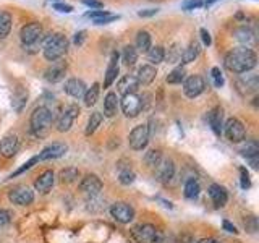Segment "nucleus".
I'll use <instances>...</instances> for the list:
<instances>
[{"mask_svg": "<svg viewBox=\"0 0 259 243\" xmlns=\"http://www.w3.org/2000/svg\"><path fill=\"white\" fill-rule=\"evenodd\" d=\"M198 243H221V241L215 238H204V240H199Z\"/></svg>", "mask_w": 259, "mask_h": 243, "instance_id": "052dcab7", "label": "nucleus"}, {"mask_svg": "<svg viewBox=\"0 0 259 243\" xmlns=\"http://www.w3.org/2000/svg\"><path fill=\"white\" fill-rule=\"evenodd\" d=\"M245 227H246V230L251 232V233H254L257 230V219L254 216H249L246 217V221H245Z\"/></svg>", "mask_w": 259, "mask_h": 243, "instance_id": "de8ad7c7", "label": "nucleus"}, {"mask_svg": "<svg viewBox=\"0 0 259 243\" xmlns=\"http://www.w3.org/2000/svg\"><path fill=\"white\" fill-rule=\"evenodd\" d=\"M121 62H123L126 67H133L138 62V51L135 46H125L123 51H121Z\"/></svg>", "mask_w": 259, "mask_h": 243, "instance_id": "72a5a7b5", "label": "nucleus"}, {"mask_svg": "<svg viewBox=\"0 0 259 243\" xmlns=\"http://www.w3.org/2000/svg\"><path fill=\"white\" fill-rule=\"evenodd\" d=\"M240 175H241V188H249V185H251V180H249V174H248V170L245 167H241L240 169Z\"/></svg>", "mask_w": 259, "mask_h": 243, "instance_id": "3c124183", "label": "nucleus"}, {"mask_svg": "<svg viewBox=\"0 0 259 243\" xmlns=\"http://www.w3.org/2000/svg\"><path fill=\"white\" fill-rule=\"evenodd\" d=\"M138 88H140V85H138V79H136V76H133V75H125V76H121V79L117 83V91H118L121 96L130 94V93H135Z\"/></svg>", "mask_w": 259, "mask_h": 243, "instance_id": "b1692460", "label": "nucleus"}, {"mask_svg": "<svg viewBox=\"0 0 259 243\" xmlns=\"http://www.w3.org/2000/svg\"><path fill=\"white\" fill-rule=\"evenodd\" d=\"M207 120H209V125L210 128H212V132L217 135V136H221L222 133V109L221 107H214V109H210L209 113H207Z\"/></svg>", "mask_w": 259, "mask_h": 243, "instance_id": "393cba45", "label": "nucleus"}, {"mask_svg": "<svg viewBox=\"0 0 259 243\" xmlns=\"http://www.w3.org/2000/svg\"><path fill=\"white\" fill-rule=\"evenodd\" d=\"M157 76V70L156 67L152 65H143V67L138 68L136 73V79H138V85H143V86H148L151 85L154 79Z\"/></svg>", "mask_w": 259, "mask_h": 243, "instance_id": "4be33fe9", "label": "nucleus"}, {"mask_svg": "<svg viewBox=\"0 0 259 243\" xmlns=\"http://www.w3.org/2000/svg\"><path fill=\"white\" fill-rule=\"evenodd\" d=\"M65 73H67V63H63L60 60L52 62V65L46 70L44 78L49 83H59L65 78Z\"/></svg>", "mask_w": 259, "mask_h": 243, "instance_id": "f3484780", "label": "nucleus"}, {"mask_svg": "<svg viewBox=\"0 0 259 243\" xmlns=\"http://www.w3.org/2000/svg\"><path fill=\"white\" fill-rule=\"evenodd\" d=\"M86 34H88V32H86L84 29H83V31H78L76 34H75V40H73V43H75L76 46H81V44L84 43V39H86Z\"/></svg>", "mask_w": 259, "mask_h": 243, "instance_id": "13d9d810", "label": "nucleus"}, {"mask_svg": "<svg viewBox=\"0 0 259 243\" xmlns=\"http://www.w3.org/2000/svg\"><path fill=\"white\" fill-rule=\"evenodd\" d=\"M42 24L39 21H31L20 29V40L21 46H31L42 43Z\"/></svg>", "mask_w": 259, "mask_h": 243, "instance_id": "20e7f679", "label": "nucleus"}, {"mask_svg": "<svg viewBox=\"0 0 259 243\" xmlns=\"http://www.w3.org/2000/svg\"><path fill=\"white\" fill-rule=\"evenodd\" d=\"M68 51V39L62 32H51L49 36L42 37V54L46 60L55 62L60 60Z\"/></svg>", "mask_w": 259, "mask_h": 243, "instance_id": "f03ea898", "label": "nucleus"}, {"mask_svg": "<svg viewBox=\"0 0 259 243\" xmlns=\"http://www.w3.org/2000/svg\"><path fill=\"white\" fill-rule=\"evenodd\" d=\"M222 227H224V230L230 232V233H238L237 227H235V225H233L232 222H229V221H224V222H222Z\"/></svg>", "mask_w": 259, "mask_h": 243, "instance_id": "bf43d9fd", "label": "nucleus"}, {"mask_svg": "<svg viewBox=\"0 0 259 243\" xmlns=\"http://www.w3.org/2000/svg\"><path fill=\"white\" fill-rule=\"evenodd\" d=\"M159 10L157 8H148V10H140L138 12V16H141V18H149V16H154Z\"/></svg>", "mask_w": 259, "mask_h": 243, "instance_id": "4d7b16f0", "label": "nucleus"}, {"mask_svg": "<svg viewBox=\"0 0 259 243\" xmlns=\"http://www.w3.org/2000/svg\"><path fill=\"white\" fill-rule=\"evenodd\" d=\"M28 104V91L23 88H16V91L12 96V107L15 112H21Z\"/></svg>", "mask_w": 259, "mask_h": 243, "instance_id": "a878e982", "label": "nucleus"}, {"mask_svg": "<svg viewBox=\"0 0 259 243\" xmlns=\"http://www.w3.org/2000/svg\"><path fill=\"white\" fill-rule=\"evenodd\" d=\"M182 54H183V47L180 43H174L168 47V51H165V57L164 60H167V63H178L182 60Z\"/></svg>", "mask_w": 259, "mask_h": 243, "instance_id": "c756f323", "label": "nucleus"}, {"mask_svg": "<svg viewBox=\"0 0 259 243\" xmlns=\"http://www.w3.org/2000/svg\"><path fill=\"white\" fill-rule=\"evenodd\" d=\"M118 18H120L118 15H112V13H107L105 16H101V18L94 20V24H107V23H112V21H115V20H118Z\"/></svg>", "mask_w": 259, "mask_h": 243, "instance_id": "09e8293b", "label": "nucleus"}, {"mask_svg": "<svg viewBox=\"0 0 259 243\" xmlns=\"http://www.w3.org/2000/svg\"><path fill=\"white\" fill-rule=\"evenodd\" d=\"M201 191V186L198 183V180H194V178H190V180H186L185 183V196L188 199H194L198 198V194Z\"/></svg>", "mask_w": 259, "mask_h": 243, "instance_id": "58836bf2", "label": "nucleus"}, {"mask_svg": "<svg viewBox=\"0 0 259 243\" xmlns=\"http://www.w3.org/2000/svg\"><path fill=\"white\" fill-rule=\"evenodd\" d=\"M51 2H52V0H51ZM54 2H59V0H54Z\"/></svg>", "mask_w": 259, "mask_h": 243, "instance_id": "e2e57ef3", "label": "nucleus"}, {"mask_svg": "<svg viewBox=\"0 0 259 243\" xmlns=\"http://www.w3.org/2000/svg\"><path fill=\"white\" fill-rule=\"evenodd\" d=\"M78 177H79V170L76 167H67L60 170V174H59L62 183H73V182H76Z\"/></svg>", "mask_w": 259, "mask_h": 243, "instance_id": "4c0bfd02", "label": "nucleus"}, {"mask_svg": "<svg viewBox=\"0 0 259 243\" xmlns=\"http://www.w3.org/2000/svg\"><path fill=\"white\" fill-rule=\"evenodd\" d=\"M54 182H55V175H54L52 170H44V172L36 178L34 188H36L39 193L46 194V193H49V191L52 190Z\"/></svg>", "mask_w": 259, "mask_h": 243, "instance_id": "aec40b11", "label": "nucleus"}, {"mask_svg": "<svg viewBox=\"0 0 259 243\" xmlns=\"http://www.w3.org/2000/svg\"><path fill=\"white\" fill-rule=\"evenodd\" d=\"M135 172H132L130 169H125V170H120L118 174V180L121 185H132L135 182Z\"/></svg>", "mask_w": 259, "mask_h": 243, "instance_id": "37998d69", "label": "nucleus"}, {"mask_svg": "<svg viewBox=\"0 0 259 243\" xmlns=\"http://www.w3.org/2000/svg\"><path fill=\"white\" fill-rule=\"evenodd\" d=\"M120 55L118 52H112L110 60L107 65V70H105V78H104V88H110L113 85V81L117 79V75L120 71V65H118Z\"/></svg>", "mask_w": 259, "mask_h": 243, "instance_id": "6ab92c4d", "label": "nucleus"}, {"mask_svg": "<svg viewBox=\"0 0 259 243\" xmlns=\"http://www.w3.org/2000/svg\"><path fill=\"white\" fill-rule=\"evenodd\" d=\"M110 216L120 224H130L135 219V209L128 202H115L110 206Z\"/></svg>", "mask_w": 259, "mask_h": 243, "instance_id": "1a4fd4ad", "label": "nucleus"}, {"mask_svg": "<svg viewBox=\"0 0 259 243\" xmlns=\"http://www.w3.org/2000/svg\"><path fill=\"white\" fill-rule=\"evenodd\" d=\"M120 107H121V110H123L125 115L130 117V118L140 115L141 110H143L141 97L138 94H135V93L125 94L123 97H121V101H120Z\"/></svg>", "mask_w": 259, "mask_h": 243, "instance_id": "6e6552de", "label": "nucleus"}, {"mask_svg": "<svg viewBox=\"0 0 259 243\" xmlns=\"http://www.w3.org/2000/svg\"><path fill=\"white\" fill-rule=\"evenodd\" d=\"M149 127L148 125H138L132 130V133L128 136V144L130 148L135 151H143L149 143Z\"/></svg>", "mask_w": 259, "mask_h": 243, "instance_id": "423d86ee", "label": "nucleus"}, {"mask_svg": "<svg viewBox=\"0 0 259 243\" xmlns=\"http://www.w3.org/2000/svg\"><path fill=\"white\" fill-rule=\"evenodd\" d=\"M235 37H237V40H240L241 44H249L251 40L254 39V34H253V31H251L249 28H246V26H240V28H237L235 29Z\"/></svg>", "mask_w": 259, "mask_h": 243, "instance_id": "ea45409f", "label": "nucleus"}, {"mask_svg": "<svg viewBox=\"0 0 259 243\" xmlns=\"http://www.w3.org/2000/svg\"><path fill=\"white\" fill-rule=\"evenodd\" d=\"M209 196H210V199H212V202L217 208L225 206L227 201H229V194H227L225 188L221 185H217V183L209 186Z\"/></svg>", "mask_w": 259, "mask_h": 243, "instance_id": "5701e85b", "label": "nucleus"}, {"mask_svg": "<svg viewBox=\"0 0 259 243\" xmlns=\"http://www.w3.org/2000/svg\"><path fill=\"white\" fill-rule=\"evenodd\" d=\"M152 46V37H151V32H148L146 29L138 31L136 34V51L140 52H148L149 47Z\"/></svg>", "mask_w": 259, "mask_h": 243, "instance_id": "cd10ccee", "label": "nucleus"}, {"mask_svg": "<svg viewBox=\"0 0 259 243\" xmlns=\"http://www.w3.org/2000/svg\"><path fill=\"white\" fill-rule=\"evenodd\" d=\"M206 88V83L202 76L199 75H191L188 78H185L183 81V93L186 97H190V99H194V97H198L199 94H202Z\"/></svg>", "mask_w": 259, "mask_h": 243, "instance_id": "9b49d317", "label": "nucleus"}, {"mask_svg": "<svg viewBox=\"0 0 259 243\" xmlns=\"http://www.w3.org/2000/svg\"><path fill=\"white\" fill-rule=\"evenodd\" d=\"M102 180L97 175H86L79 183V190L88 196H97L102 191Z\"/></svg>", "mask_w": 259, "mask_h": 243, "instance_id": "4468645a", "label": "nucleus"}, {"mask_svg": "<svg viewBox=\"0 0 259 243\" xmlns=\"http://www.w3.org/2000/svg\"><path fill=\"white\" fill-rule=\"evenodd\" d=\"M8 199L16 206H28L34 201V193L28 186H16V188L8 193Z\"/></svg>", "mask_w": 259, "mask_h": 243, "instance_id": "f8f14e48", "label": "nucleus"}, {"mask_svg": "<svg viewBox=\"0 0 259 243\" xmlns=\"http://www.w3.org/2000/svg\"><path fill=\"white\" fill-rule=\"evenodd\" d=\"M117 109H118V97H117V93H107L104 99V113L107 117H113L117 113Z\"/></svg>", "mask_w": 259, "mask_h": 243, "instance_id": "bb28decb", "label": "nucleus"}, {"mask_svg": "<svg viewBox=\"0 0 259 243\" xmlns=\"http://www.w3.org/2000/svg\"><path fill=\"white\" fill-rule=\"evenodd\" d=\"M162 159H164V157H162V152L159 149H151L149 152H146V156H144L146 166L151 167V169H156L160 164Z\"/></svg>", "mask_w": 259, "mask_h": 243, "instance_id": "a19ab883", "label": "nucleus"}, {"mask_svg": "<svg viewBox=\"0 0 259 243\" xmlns=\"http://www.w3.org/2000/svg\"><path fill=\"white\" fill-rule=\"evenodd\" d=\"M199 34H201L202 44H204V46H210V44H212V37H210L209 31H207L206 28H201V29H199Z\"/></svg>", "mask_w": 259, "mask_h": 243, "instance_id": "603ef678", "label": "nucleus"}, {"mask_svg": "<svg viewBox=\"0 0 259 243\" xmlns=\"http://www.w3.org/2000/svg\"><path fill=\"white\" fill-rule=\"evenodd\" d=\"M102 124V113L101 112H93L91 115L88 118V125H86V130H84V135L86 136H91L96 133V130L101 127Z\"/></svg>", "mask_w": 259, "mask_h": 243, "instance_id": "473e14b6", "label": "nucleus"}, {"mask_svg": "<svg viewBox=\"0 0 259 243\" xmlns=\"http://www.w3.org/2000/svg\"><path fill=\"white\" fill-rule=\"evenodd\" d=\"M214 2H215V0H206V5L209 7L210 4H214Z\"/></svg>", "mask_w": 259, "mask_h": 243, "instance_id": "680f3d73", "label": "nucleus"}, {"mask_svg": "<svg viewBox=\"0 0 259 243\" xmlns=\"http://www.w3.org/2000/svg\"><path fill=\"white\" fill-rule=\"evenodd\" d=\"M84 5L91 7V8H96V10H99V8H104V4L101 2V0H81Z\"/></svg>", "mask_w": 259, "mask_h": 243, "instance_id": "5fc2aeb1", "label": "nucleus"}, {"mask_svg": "<svg viewBox=\"0 0 259 243\" xmlns=\"http://www.w3.org/2000/svg\"><path fill=\"white\" fill-rule=\"evenodd\" d=\"M138 243H162V233L151 224H140L133 229Z\"/></svg>", "mask_w": 259, "mask_h": 243, "instance_id": "39448f33", "label": "nucleus"}, {"mask_svg": "<svg viewBox=\"0 0 259 243\" xmlns=\"http://www.w3.org/2000/svg\"><path fill=\"white\" fill-rule=\"evenodd\" d=\"M157 180L160 183H170L175 175V164L172 159H162L160 164L156 167Z\"/></svg>", "mask_w": 259, "mask_h": 243, "instance_id": "dca6fc26", "label": "nucleus"}, {"mask_svg": "<svg viewBox=\"0 0 259 243\" xmlns=\"http://www.w3.org/2000/svg\"><path fill=\"white\" fill-rule=\"evenodd\" d=\"M185 78H186V70L183 67H177L168 73L165 79L168 85H180L185 81Z\"/></svg>", "mask_w": 259, "mask_h": 243, "instance_id": "e433bc0d", "label": "nucleus"}, {"mask_svg": "<svg viewBox=\"0 0 259 243\" xmlns=\"http://www.w3.org/2000/svg\"><path fill=\"white\" fill-rule=\"evenodd\" d=\"M52 110L46 107V105H40V107H36L31 113V120H29V125L32 133L36 136H44L47 133V130L51 128L52 125Z\"/></svg>", "mask_w": 259, "mask_h": 243, "instance_id": "7ed1b4c3", "label": "nucleus"}, {"mask_svg": "<svg viewBox=\"0 0 259 243\" xmlns=\"http://www.w3.org/2000/svg\"><path fill=\"white\" fill-rule=\"evenodd\" d=\"M204 5V2L202 0H186V2H183V10H194V8H199Z\"/></svg>", "mask_w": 259, "mask_h": 243, "instance_id": "8fccbe9b", "label": "nucleus"}, {"mask_svg": "<svg viewBox=\"0 0 259 243\" xmlns=\"http://www.w3.org/2000/svg\"><path fill=\"white\" fill-rule=\"evenodd\" d=\"M68 151V146L63 143H52L49 144L47 148L42 149V152L39 154L37 159L39 160H52V159H59L62 156H65Z\"/></svg>", "mask_w": 259, "mask_h": 243, "instance_id": "2eb2a0df", "label": "nucleus"}, {"mask_svg": "<svg viewBox=\"0 0 259 243\" xmlns=\"http://www.w3.org/2000/svg\"><path fill=\"white\" fill-rule=\"evenodd\" d=\"M259 88V79L256 75H246L237 79V89L241 96H248L257 91Z\"/></svg>", "mask_w": 259, "mask_h": 243, "instance_id": "a211bd4d", "label": "nucleus"}, {"mask_svg": "<svg viewBox=\"0 0 259 243\" xmlns=\"http://www.w3.org/2000/svg\"><path fill=\"white\" fill-rule=\"evenodd\" d=\"M63 89L68 96L75 97V99H79V97H83L86 93V85H84V81L79 78H70L67 83H65Z\"/></svg>", "mask_w": 259, "mask_h": 243, "instance_id": "412c9836", "label": "nucleus"}, {"mask_svg": "<svg viewBox=\"0 0 259 243\" xmlns=\"http://www.w3.org/2000/svg\"><path fill=\"white\" fill-rule=\"evenodd\" d=\"M210 78H212V83L215 88L224 86V76H222V71L219 67H212V70H210Z\"/></svg>", "mask_w": 259, "mask_h": 243, "instance_id": "c03bdc74", "label": "nucleus"}, {"mask_svg": "<svg viewBox=\"0 0 259 243\" xmlns=\"http://www.w3.org/2000/svg\"><path fill=\"white\" fill-rule=\"evenodd\" d=\"M12 222V213L7 209H0V229H4Z\"/></svg>", "mask_w": 259, "mask_h": 243, "instance_id": "49530a36", "label": "nucleus"}, {"mask_svg": "<svg viewBox=\"0 0 259 243\" xmlns=\"http://www.w3.org/2000/svg\"><path fill=\"white\" fill-rule=\"evenodd\" d=\"M78 113H79V107L76 104H70L67 109H65L59 118H57V130H59L60 133H65V132H68V130L71 128L73 125V122H75V118L78 117Z\"/></svg>", "mask_w": 259, "mask_h": 243, "instance_id": "9d476101", "label": "nucleus"}, {"mask_svg": "<svg viewBox=\"0 0 259 243\" xmlns=\"http://www.w3.org/2000/svg\"><path fill=\"white\" fill-rule=\"evenodd\" d=\"M86 208L91 211V213H97V211H102L104 206H102V199L99 198V194L97 196H89V199L86 201Z\"/></svg>", "mask_w": 259, "mask_h": 243, "instance_id": "79ce46f5", "label": "nucleus"}, {"mask_svg": "<svg viewBox=\"0 0 259 243\" xmlns=\"http://www.w3.org/2000/svg\"><path fill=\"white\" fill-rule=\"evenodd\" d=\"M164 57H165V49L162 46H151L149 51H148V60L151 62L149 65H159L164 62Z\"/></svg>", "mask_w": 259, "mask_h": 243, "instance_id": "7c9ffc66", "label": "nucleus"}, {"mask_svg": "<svg viewBox=\"0 0 259 243\" xmlns=\"http://www.w3.org/2000/svg\"><path fill=\"white\" fill-rule=\"evenodd\" d=\"M238 151H240L241 156H245L246 159L259 156V146H257L256 141H245V143H241Z\"/></svg>", "mask_w": 259, "mask_h": 243, "instance_id": "2f4dec72", "label": "nucleus"}, {"mask_svg": "<svg viewBox=\"0 0 259 243\" xmlns=\"http://www.w3.org/2000/svg\"><path fill=\"white\" fill-rule=\"evenodd\" d=\"M257 63V57L254 51H251L246 46L235 47L232 51L227 52L224 65L227 70H230L233 73H246L249 70H253Z\"/></svg>", "mask_w": 259, "mask_h": 243, "instance_id": "f257e3e1", "label": "nucleus"}, {"mask_svg": "<svg viewBox=\"0 0 259 243\" xmlns=\"http://www.w3.org/2000/svg\"><path fill=\"white\" fill-rule=\"evenodd\" d=\"M54 8L57 12H60V13H71L73 12V7L71 5H68V4H54Z\"/></svg>", "mask_w": 259, "mask_h": 243, "instance_id": "864d4df0", "label": "nucleus"}, {"mask_svg": "<svg viewBox=\"0 0 259 243\" xmlns=\"http://www.w3.org/2000/svg\"><path fill=\"white\" fill-rule=\"evenodd\" d=\"M12 29V15L8 12H0V39H5Z\"/></svg>", "mask_w": 259, "mask_h": 243, "instance_id": "c9c22d12", "label": "nucleus"}, {"mask_svg": "<svg viewBox=\"0 0 259 243\" xmlns=\"http://www.w3.org/2000/svg\"><path fill=\"white\" fill-rule=\"evenodd\" d=\"M99 91H101L99 83H94V85H91V88H86V93L83 97H84V104L88 107H91V105H94L97 102V99H99Z\"/></svg>", "mask_w": 259, "mask_h": 243, "instance_id": "f704fd0d", "label": "nucleus"}, {"mask_svg": "<svg viewBox=\"0 0 259 243\" xmlns=\"http://www.w3.org/2000/svg\"><path fill=\"white\" fill-rule=\"evenodd\" d=\"M224 133H225L227 140H229V141L241 143L243 140H245V136H246V130H245V125H243L238 118L230 117L224 125Z\"/></svg>", "mask_w": 259, "mask_h": 243, "instance_id": "0eeeda50", "label": "nucleus"}, {"mask_svg": "<svg viewBox=\"0 0 259 243\" xmlns=\"http://www.w3.org/2000/svg\"><path fill=\"white\" fill-rule=\"evenodd\" d=\"M201 52V46L199 43H196V40H193V43H190V46L183 49V54H182V63H191L198 59V55Z\"/></svg>", "mask_w": 259, "mask_h": 243, "instance_id": "c85d7f7f", "label": "nucleus"}, {"mask_svg": "<svg viewBox=\"0 0 259 243\" xmlns=\"http://www.w3.org/2000/svg\"><path fill=\"white\" fill-rule=\"evenodd\" d=\"M37 162H39V159H37V156L36 157H32V159H29L28 162H26V164H23L18 170H16V172H13L12 175H10V178H13V177H16V175H20V174H23V172H26V170H29L32 166H34V164H37Z\"/></svg>", "mask_w": 259, "mask_h": 243, "instance_id": "a18cd8bd", "label": "nucleus"}, {"mask_svg": "<svg viewBox=\"0 0 259 243\" xmlns=\"http://www.w3.org/2000/svg\"><path fill=\"white\" fill-rule=\"evenodd\" d=\"M109 12H105V10H91V12H88L86 16L88 18H93V20H97V18H101V16H105Z\"/></svg>", "mask_w": 259, "mask_h": 243, "instance_id": "6e6d98bb", "label": "nucleus"}, {"mask_svg": "<svg viewBox=\"0 0 259 243\" xmlns=\"http://www.w3.org/2000/svg\"><path fill=\"white\" fill-rule=\"evenodd\" d=\"M18 149H20V140L16 135L13 133L5 135L2 140H0V156L2 157L10 159L18 152Z\"/></svg>", "mask_w": 259, "mask_h": 243, "instance_id": "ddd939ff", "label": "nucleus"}]
</instances>
